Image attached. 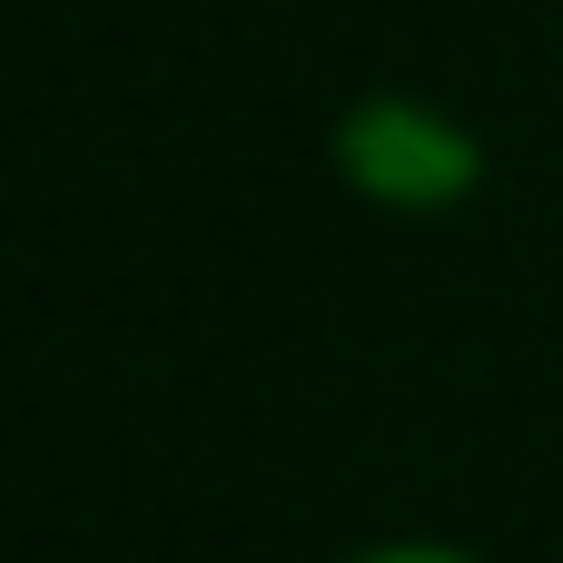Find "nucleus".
I'll list each match as a JSON object with an SVG mask.
<instances>
[{
  "label": "nucleus",
  "instance_id": "1",
  "mask_svg": "<svg viewBox=\"0 0 563 563\" xmlns=\"http://www.w3.org/2000/svg\"><path fill=\"white\" fill-rule=\"evenodd\" d=\"M327 168L376 218H455L485 198V129L435 89H366L327 129Z\"/></svg>",
  "mask_w": 563,
  "mask_h": 563
},
{
  "label": "nucleus",
  "instance_id": "2",
  "mask_svg": "<svg viewBox=\"0 0 563 563\" xmlns=\"http://www.w3.org/2000/svg\"><path fill=\"white\" fill-rule=\"evenodd\" d=\"M336 563H495L465 534H376V544H346Z\"/></svg>",
  "mask_w": 563,
  "mask_h": 563
}]
</instances>
